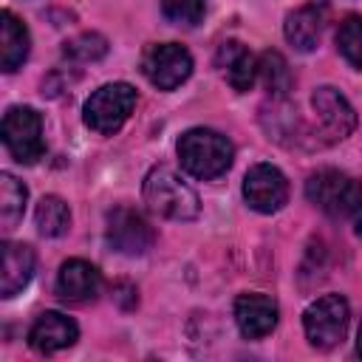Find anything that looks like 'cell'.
Listing matches in <instances>:
<instances>
[{"instance_id":"obj_1","label":"cell","mask_w":362,"mask_h":362,"mask_svg":"<svg viewBox=\"0 0 362 362\" xmlns=\"http://www.w3.org/2000/svg\"><path fill=\"white\" fill-rule=\"evenodd\" d=\"M150 212L167 221H192L201 212L198 192L170 167H153L141 187Z\"/></svg>"},{"instance_id":"obj_2","label":"cell","mask_w":362,"mask_h":362,"mask_svg":"<svg viewBox=\"0 0 362 362\" xmlns=\"http://www.w3.org/2000/svg\"><path fill=\"white\" fill-rule=\"evenodd\" d=\"M178 158L189 175L212 181L232 167L235 150L223 133L209 127H192L178 139Z\"/></svg>"},{"instance_id":"obj_3","label":"cell","mask_w":362,"mask_h":362,"mask_svg":"<svg viewBox=\"0 0 362 362\" xmlns=\"http://www.w3.org/2000/svg\"><path fill=\"white\" fill-rule=\"evenodd\" d=\"M305 195L328 218H351L362 204V187L339 170L314 173L305 184Z\"/></svg>"},{"instance_id":"obj_4","label":"cell","mask_w":362,"mask_h":362,"mask_svg":"<svg viewBox=\"0 0 362 362\" xmlns=\"http://www.w3.org/2000/svg\"><path fill=\"white\" fill-rule=\"evenodd\" d=\"M133 107H136V90L127 82H107L88 96L82 116L93 133L110 136L127 122Z\"/></svg>"},{"instance_id":"obj_5","label":"cell","mask_w":362,"mask_h":362,"mask_svg":"<svg viewBox=\"0 0 362 362\" xmlns=\"http://www.w3.org/2000/svg\"><path fill=\"white\" fill-rule=\"evenodd\" d=\"M348 320H351V308L345 303V297L339 294H325L320 300H314L305 314H303V328H305V337L314 348L320 351H328V348H337L342 339H345V331H348Z\"/></svg>"},{"instance_id":"obj_6","label":"cell","mask_w":362,"mask_h":362,"mask_svg":"<svg viewBox=\"0 0 362 362\" xmlns=\"http://www.w3.org/2000/svg\"><path fill=\"white\" fill-rule=\"evenodd\" d=\"M3 144L20 164H34L45 153L42 141V119L34 107H8L3 116Z\"/></svg>"},{"instance_id":"obj_7","label":"cell","mask_w":362,"mask_h":362,"mask_svg":"<svg viewBox=\"0 0 362 362\" xmlns=\"http://www.w3.org/2000/svg\"><path fill=\"white\" fill-rule=\"evenodd\" d=\"M141 71L158 90H175L192 74V57L178 42H158L150 45L141 57Z\"/></svg>"},{"instance_id":"obj_8","label":"cell","mask_w":362,"mask_h":362,"mask_svg":"<svg viewBox=\"0 0 362 362\" xmlns=\"http://www.w3.org/2000/svg\"><path fill=\"white\" fill-rule=\"evenodd\" d=\"M243 198L255 212H277L288 201V181L272 164H255L243 178Z\"/></svg>"},{"instance_id":"obj_9","label":"cell","mask_w":362,"mask_h":362,"mask_svg":"<svg viewBox=\"0 0 362 362\" xmlns=\"http://www.w3.org/2000/svg\"><path fill=\"white\" fill-rule=\"evenodd\" d=\"M153 229L150 223L130 206H116L107 215V243L122 255H144L153 246Z\"/></svg>"},{"instance_id":"obj_10","label":"cell","mask_w":362,"mask_h":362,"mask_svg":"<svg viewBox=\"0 0 362 362\" xmlns=\"http://www.w3.org/2000/svg\"><path fill=\"white\" fill-rule=\"evenodd\" d=\"M76 337H79V328L71 317L59 311H42L28 331V345L37 354H57V351L71 348Z\"/></svg>"},{"instance_id":"obj_11","label":"cell","mask_w":362,"mask_h":362,"mask_svg":"<svg viewBox=\"0 0 362 362\" xmlns=\"http://www.w3.org/2000/svg\"><path fill=\"white\" fill-rule=\"evenodd\" d=\"M311 105H314V113L322 124V130L331 136V139H345L354 124H356V113L354 107L348 105V99L337 90V88H317L314 96H311Z\"/></svg>"},{"instance_id":"obj_12","label":"cell","mask_w":362,"mask_h":362,"mask_svg":"<svg viewBox=\"0 0 362 362\" xmlns=\"http://www.w3.org/2000/svg\"><path fill=\"white\" fill-rule=\"evenodd\" d=\"M235 322L246 339H260L277 325V303L266 294H240L235 300Z\"/></svg>"},{"instance_id":"obj_13","label":"cell","mask_w":362,"mask_h":362,"mask_svg":"<svg viewBox=\"0 0 362 362\" xmlns=\"http://www.w3.org/2000/svg\"><path fill=\"white\" fill-rule=\"evenodd\" d=\"M102 274L88 260H68L59 266L57 274V294L65 303H88L99 294Z\"/></svg>"},{"instance_id":"obj_14","label":"cell","mask_w":362,"mask_h":362,"mask_svg":"<svg viewBox=\"0 0 362 362\" xmlns=\"http://www.w3.org/2000/svg\"><path fill=\"white\" fill-rule=\"evenodd\" d=\"M218 68L226 74V82L238 93L252 90V85L257 82V71H260L257 57L246 45H240L238 40H229V42L221 45V51H218Z\"/></svg>"},{"instance_id":"obj_15","label":"cell","mask_w":362,"mask_h":362,"mask_svg":"<svg viewBox=\"0 0 362 362\" xmlns=\"http://www.w3.org/2000/svg\"><path fill=\"white\" fill-rule=\"evenodd\" d=\"M34 274V249L25 243H3V272H0V294L8 300L28 286Z\"/></svg>"},{"instance_id":"obj_16","label":"cell","mask_w":362,"mask_h":362,"mask_svg":"<svg viewBox=\"0 0 362 362\" xmlns=\"http://www.w3.org/2000/svg\"><path fill=\"white\" fill-rule=\"evenodd\" d=\"M325 25V8L317 3L300 6L297 11H291L286 17V40L297 48V51H314L320 42Z\"/></svg>"},{"instance_id":"obj_17","label":"cell","mask_w":362,"mask_h":362,"mask_svg":"<svg viewBox=\"0 0 362 362\" xmlns=\"http://www.w3.org/2000/svg\"><path fill=\"white\" fill-rule=\"evenodd\" d=\"M28 28L11 14V11H3L0 17V65L6 74L17 71L25 57H28Z\"/></svg>"},{"instance_id":"obj_18","label":"cell","mask_w":362,"mask_h":362,"mask_svg":"<svg viewBox=\"0 0 362 362\" xmlns=\"http://www.w3.org/2000/svg\"><path fill=\"white\" fill-rule=\"evenodd\" d=\"M25 201H28V189L11 173H3L0 175V223L6 232H11L20 223L25 212Z\"/></svg>"},{"instance_id":"obj_19","label":"cell","mask_w":362,"mask_h":362,"mask_svg":"<svg viewBox=\"0 0 362 362\" xmlns=\"http://www.w3.org/2000/svg\"><path fill=\"white\" fill-rule=\"evenodd\" d=\"M34 221H37L40 235H45V238H59V235H65L68 226H71L68 204H65L59 195H45V198L37 204Z\"/></svg>"},{"instance_id":"obj_20","label":"cell","mask_w":362,"mask_h":362,"mask_svg":"<svg viewBox=\"0 0 362 362\" xmlns=\"http://www.w3.org/2000/svg\"><path fill=\"white\" fill-rule=\"evenodd\" d=\"M257 65H260L257 79H263V85L269 88L272 96H286V93L291 90V71H288L286 59H283L277 51H266V54H260Z\"/></svg>"},{"instance_id":"obj_21","label":"cell","mask_w":362,"mask_h":362,"mask_svg":"<svg viewBox=\"0 0 362 362\" xmlns=\"http://www.w3.org/2000/svg\"><path fill=\"white\" fill-rule=\"evenodd\" d=\"M337 48L354 65L362 68V17L348 14L337 28Z\"/></svg>"},{"instance_id":"obj_22","label":"cell","mask_w":362,"mask_h":362,"mask_svg":"<svg viewBox=\"0 0 362 362\" xmlns=\"http://www.w3.org/2000/svg\"><path fill=\"white\" fill-rule=\"evenodd\" d=\"M206 0H161V11L175 25H198L204 17Z\"/></svg>"},{"instance_id":"obj_23","label":"cell","mask_w":362,"mask_h":362,"mask_svg":"<svg viewBox=\"0 0 362 362\" xmlns=\"http://www.w3.org/2000/svg\"><path fill=\"white\" fill-rule=\"evenodd\" d=\"M65 51H68L71 57H79V59H96V57H102V54L107 51V45H105V40H102L99 34H85V37L74 40Z\"/></svg>"},{"instance_id":"obj_24","label":"cell","mask_w":362,"mask_h":362,"mask_svg":"<svg viewBox=\"0 0 362 362\" xmlns=\"http://www.w3.org/2000/svg\"><path fill=\"white\" fill-rule=\"evenodd\" d=\"M354 223H356V235L362 238V204H359V209L354 212Z\"/></svg>"},{"instance_id":"obj_25","label":"cell","mask_w":362,"mask_h":362,"mask_svg":"<svg viewBox=\"0 0 362 362\" xmlns=\"http://www.w3.org/2000/svg\"><path fill=\"white\" fill-rule=\"evenodd\" d=\"M356 351H359V356H362V325H359V337H356Z\"/></svg>"}]
</instances>
